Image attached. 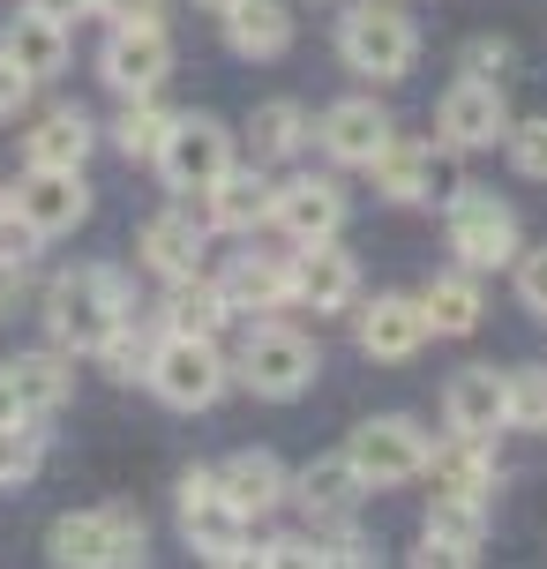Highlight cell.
Instances as JSON below:
<instances>
[{
  "label": "cell",
  "instance_id": "34",
  "mask_svg": "<svg viewBox=\"0 0 547 569\" xmlns=\"http://www.w3.org/2000/svg\"><path fill=\"white\" fill-rule=\"evenodd\" d=\"M38 465H46V427L16 412V420H0V487H23L38 480Z\"/></svg>",
  "mask_w": 547,
  "mask_h": 569
},
{
  "label": "cell",
  "instance_id": "46",
  "mask_svg": "<svg viewBox=\"0 0 547 569\" xmlns=\"http://www.w3.org/2000/svg\"><path fill=\"white\" fill-rule=\"evenodd\" d=\"M0 210H8V196H0Z\"/></svg>",
  "mask_w": 547,
  "mask_h": 569
},
{
  "label": "cell",
  "instance_id": "40",
  "mask_svg": "<svg viewBox=\"0 0 547 569\" xmlns=\"http://www.w3.org/2000/svg\"><path fill=\"white\" fill-rule=\"evenodd\" d=\"M90 16H106V23H166V0H90Z\"/></svg>",
  "mask_w": 547,
  "mask_h": 569
},
{
  "label": "cell",
  "instance_id": "42",
  "mask_svg": "<svg viewBox=\"0 0 547 569\" xmlns=\"http://www.w3.org/2000/svg\"><path fill=\"white\" fill-rule=\"evenodd\" d=\"M23 8H38V16H53V23H68V16H90V0H23Z\"/></svg>",
  "mask_w": 547,
  "mask_h": 569
},
{
  "label": "cell",
  "instance_id": "7",
  "mask_svg": "<svg viewBox=\"0 0 547 569\" xmlns=\"http://www.w3.org/2000/svg\"><path fill=\"white\" fill-rule=\"evenodd\" d=\"M450 256L465 270H503V262H518V210L488 188H450Z\"/></svg>",
  "mask_w": 547,
  "mask_h": 569
},
{
  "label": "cell",
  "instance_id": "29",
  "mask_svg": "<svg viewBox=\"0 0 547 569\" xmlns=\"http://www.w3.org/2000/svg\"><path fill=\"white\" fill-rule=\"evenodd\" d=\"M226 46L240 60H278L292 46V8L286 0H232L226 8Z\"/></svg>",
  "mask_w": 547,
  "mask_h": 569
},
{
  "label": "cell",
  "instance_id": "4",
  "mask_svg": "<svg viewBox=\"0 0 547 569\" xmlns=\"http://www.w3.org/2000/svg\"><path fill=\"white\" fill-rule=\"evenodd\" d=\"M143 382L158 390V405H173V412H210V405L226 398L232 368L218 360V338H188V330H166V338H150Z\"/></svg>",
  "mask_w": 547,
  "mask_h": 569
},
{
  "label": "cell",
  "instance_id": "19",
  "mask_svg": "<svg viewBox=\"0 0 547 569\" xmlns=\"http://www.w3.org/2000/svg\"><path fill=\"white\" fill-rule=\"evenodd\" d=\"M352 330H360V352H368V360H412V352L435 338L428 315H420V300H405V292H382V300H368Z\"/></svg>",
  "mask_w": 547,
  "mask_h": 569
},
{
  "label": "cell",
  "instance_id": "35",
  "mask_svg": "<svg viewBox=\"0 0 547 569\" xmlns=\"http://www.w3.org/2000/svg\"><path fill=\"white\" fill-rule=\"evenodd\" d=\"M510 427H547V368L510 375Z\"/></svg>",
  "mask_w": 547,
  "mask_h": 569
},
{
  "label": "cell",
  "instance_id": "28",
  "mask_svg": "<svg viewBox=\"0 0 547 569\" xmlns=\"http://www.w3.org/2000/svg\"><path fill=\"white\" fill-rule=\"evenodd\" d=\"M420 315H428L435 338H473L480 330V315H488V300H480V270H442V278H428V292H420Z\"/></svg>",
  "mask_w": 547,
  "mask_h": 569
},
{
  "label": "cell",
  "instance_id": "25",
  "mask_svg": "<svg viewBox=\"0 0 547 569\" xmlns=\"http://www.w3.org/2000/svg\"><path fill=\"white\" fill-rule=\"evenodd\" d=\"M136 256H143V270H158V278L173 284V278H196L210 248H202V226L188 210H158V218L136 232Z\"/></svg>",
  "mask_w": 547,
  "mask_h": 569
},
{
  "label": "cell",
  "instance_id": "11",
  "mask_svg": "<svg viewBox=\"0 0 547 569\" xmlns=\"http://www.w3.org/2000/svg\"><path fill=\"white\" fill-rule=\"evenodd\" d=\"M98 76L120 98H150V90L173 76V38H166V23H113L106 53H98Z\"/></svg>",
  "mask_w": 547,
  "mask_h": 569
},
{
  "label": "cell",
  "instance_id": "26",
  "mask_svg": "<svg viewBox=\"0 0 547 569\" xmlns=\"http://www.w3.org/2000/svg\"><path fill=\"white\" fill-rule=\"evenodd\" d=\"M8 375V390H16V405H23L30 420H46V412H60V405L76 398V352H23L16 368H0Z\"/></svg>",
  "mask_w": 547,
  "mask_h": 569
},
{
  "label": "cell",
  "instance_id": "17",
  "mask_svg": "<svg viewBox=\"0 0 547 569\" xmlns=\"http://www.w3.org/2000/svg\"><path fill=\"white\" fill-rule=\"evenodd\" d=\"M398 136V120L382 113L375 98H338L330 113L316 120V142L338 158V166H375V150Z\"/></svg>",
  "mask_w": 547,
  "mask_h": 569
},
{
  "label": "cell",
  "instance_id": "38",
  "mask_svg": "<svg viewBox=\"0 0 547 569\" xmlns=\"http://www.w3.org/2000/svg\"><path fill=\"white\" fill-rule=\"evenodd\" d=\"M503 68H510V38H473L458 53V76H480V83H503Z\"/></svg>",
  "mask_w": 547,
  "mask_h": 569
},
{
  "label": "cell",
  "instance_id": "43",
  "mask_svg": "<svg viewBox=\"0 0 547 569\" xmlns=\"http://www.w3.org/2000/svg\"><path fill=\"white\" fill-rule=\"evenodd\" d=\"M16 278H23V270H16V262L0 256V308H8V292H16Z\"/></svg>",
  "mask_w": 547,
  "mask_h": 569
},
{
  "label": "cell",
  "instance_id": "8",
  "mask_svg": "<svg viewBox=\"0 0 547 569\" xmlns=\"http://www.w3.org/2000/svg\"><path fill=\"white\" fill-rule=\"evenodd\" d=\"M180 532H188V547L196 555H210V562H256V547H248V517L226 502V487H218V472H180Z\"/></svg>",
  "mask_w": 547,
  "mask_h": 569
},
{
  "label": "cell",
  "instance_id": "36",
  "mask_svg": "<svg viewBox=\"0 0 547 569\" xmlns=\"http://www.w3.org/2000/svg\"><path fill=\"white\" fill-rule=\"evenodd\" d=\"M503 142H510V166H518L525 180H547V120H525V128L510 120Z\"/></svg>",
  "mask_w": 547,
  "mask_h": 569
},
{
  "label": "cell",
  "instance_id": "22",
  "mask_svg": "<svg viewBox=\"0 0 547 569\" xmlns=\"http://www.w3.org/2000/svg\"><path fill=\"white\" fill-rule=\"evenodd\" d=\"M0 60H8L16 76H30V83H53L60 68H68V23H53V16H38V8H23V16H8Z\"/></svg>",
  "mask_w": 547,
  "mask_h": 569
},
{
  "label": "cell",
  "instance_id": "24",
  "mask_svg": "<svg viewBox=\"0 0 547 569\" xmlns=\"http://www.w3.org/2000/svg\"><path fill=\"white\" fill-rule=\"evenodd\" d=\"M218 292L232 315H278L292 300V256H232Z\"/></svg>",
  "mask_w": 547,
  "mask_h": 569
},
{
  "label": "cell",
  "instance_id": "10",
  "mask_svg": "<svg viewBox=\"0 0 547 569\" xmlns=\"http://www.w3.org/2000/svg\"><path fill=\"white\" fill-rule=\"evenodd\" d=\"M435 136H442V150H495V142L510 136V98H503V83L458 76V83L442 90V106H435Z\"/></svg>",
  "mask_w": 547,
  "mask_h": 569
},
{
  "label": "cell",
  "instance_id": "23",
  "mask_svg": "<svg viewBox=\"0 0 547 569\" xmlns=\"http://www.w3.org/2000/svg\"><path fill=\"white\" fill-rule=\"evenodd\" d=\"M218 487H226L232 510L256 525V517H270V510L292 495V472H286L270 450H240V457H226V465H218Z\"/></svg>",
  "mask_w": 547,
  "mask_h": 569
},
{
  "label": "cell",
  "instance_id": "31",
  "mask_svg": "<svg viewBox=\"0 0 547 569\" xmlns=\"http://www.w3.org/2000/svg\"><path fill=\"white\" fill-rule=\"evenodd\" d=\"M158 315H166V330H188V338H218L232 308H226V292H218V284L196 270V278H173V292H166V308H158Z\"/></svg>",
  "mask_w": 547,
  "mask_h": 569
},
{
  "label": "cell",
  "instance_id": "2",
  "mask_svg": "<svg viewBox=\"0 0 547 569\" xmlns=\"http://www.w3.org/2000/svg\"><path fill=\"white\" fill-rule=\"evenodd\" d=\"M338 60L352 76H375V83H405L412 60H420V30L398 0H346L338 16Z\"/></svg>",
  "mask_w": 547,
  "mask_h": 569
},
{
  "label": "cell",
  "instance_id": "5",
  "mask_svg": "<svg viewBox=\"0 0 547 569\" xmlns=\"http://www.w3.org/2000/svg\"><path fill=\"white\" fill-rule=\"evenodd\" d=\"M316 375H322L316 338H300V330H286V322H256L248 345H240V382H248L256 398H270V405H292Z\"/></svg>",
  "mask_w": 547,
  "mask_h": 569
},
{
  "label": "cell",
  "instance_id": "9",
  "mask_svg": "<svg viewBox=\"0 0 547 569\" xmlns=\"http://www.w3.org/2000/svg\"><path fill=\"white\" fill-rule=\"evenodd\" d=\"M150 166L166 172V188H173V196H202V188H210V180L232 166V136H226V120H210V113L173 120Z\"/></svg>",
  "mask_w": 547,
  "mask_h": 569
},
{
  "label": "cell",
  "instance_id": "32",
  "mask_svg": "<svg viewBox=\"0 0 547 569\" xmlns=\"http://www.w3.org/2000/svg\"><path fill=\"white\" fill-rule=\"evenodd\" d=\"M166 128H173V113L158 106V90H150V98H120L113 150L128 158V166H150V158H158V142H166Z\"/></svg>",
  "mask_w": 547,
  "mask_h": 569
},
{
  "label": "cell",
  "instance_id": "37",
  "mask_svg": "<svg viewBox=\"0 0 547 569\" xmlns=\"http://www.w3.org/2000/svg\"><path fill=\"white\" fill-rule=\"evenodd\" d=\"M38 248H46V232L30 226V218H23V210H16V202H8V210H0V256H8V262H16V270H23V262L38 256Z\"/></svg>",
  "mask_w": 547,
  "mask_h": 569
},
{
  "label": "cell",
  "instance_id": "6",
  "mask_svg": "<svg viewBox=\"0 0 547 569\" xmlns=\"http://www.w3.org/2000/svg\"><path fill=\"white\" fill-rule=\"evenodd\" d=\"M428 450H435V435L412 412H382V420H360L352 427V442H346V457H352V472L368 480V495L375 487H405V480H420L428 472Z\"/></svg>",
  "mask_w": 547,
  "mask_h": 569
},
{
  "label": "cell",
  "instance_id": "45",
  "mask_svg": "<svg viewBox=\"0 0 547 569\" xmlns=\"http://www.w3.org/2000/svg\"><path fill=\"white\" fill-rule=\"evenodd\" d=\"M202 8H210V16H226V8H232V0H202Z\"/></svg>",
  "mask_w": 547,
  "mask_h": 569
},
{
  "label": "cell",
  "instance_id": "1",
  "mask_svg": "<svg viewBox=\"0 0 547 569\" xmlns=\"http://www.w3.org/2000/svg\"><path fill=\"white\" fill-rule=\"evenodd\" d=\"M120 322H136V300H128L113 262H83V270L53 278V292H46V338L60 352H98Z\"/></svg>",
  "mask_w": 547,
  "mask_h": 569
},
{
  "label": "cell",
  "instance_id": "21",
  "mask_svg": "<svg viewBox=\"0 0 547 569\" xmlns=\"http://www.w3.org/2000/svg\"><path fill=\"white\" fill-rule=\"evenodd\" d=\"M292 495H300V510L316 517V532H338V525H352V510H360V495H368V480L352 472V457H316L300 480H292Z\"/></svg>",
  "mask_w": 547,
  "mask_h": 569
},
{
  "label": "cell",
  "instance_id": "3",
  "mask_svg": "<svg viewBox=\"0 0 547 569\" xmlns=\"http://www.w3.org/2000/svg\"><path fill=\"white\" fill-rule=\"evenodd\" d=\"M46 555H53L60 569H136L150 555V532H143V517L128 510V502H106V510L53 517Z\"/></svg>",
  "mask_w": 547,
  "mask_h": 569
},
{
  "label": "cell",
  "instance_id": "15",
  "mask_svg": "<svg viewBox=\"0 0 547 569\" xmlns=\"http://www.w3.org/2000/svg\"><path fill=\"white\" fill-rule=\"evenodd\" d=\"M442 420L450 435H473V442H495L510 427V375L495 368H458L450 390H442Z\"/></svg>",
  "mask_w": 547,
  "mask_h": 569
},
{
  "label": "cell",
  "instance_id": "30",
  "mask_svg": "<svg viewBox=\"0 0 547 569\" xmlns=\"http://www.w3.org/2000/svg\"><path fill=\"white\" fill-rule=\"evenodd\" d=\"M90 142H98V128H90L83 106H53V113H46V120L23 136V158H30V166H68V172H83Z\"/></svg>",
  "mask_w": 547,
  "mask_h": 569
},
{
  "label": "cell",
  "instance_id": "39",
  "mask_svg": "<svg viewBox=\"0 0 547 569\" xmlns=\"http://www.w3.org/2000/svg\"><path fill=\"white\" fill-rule=\"evenodd\" d=\"M518 308L547 322V248H533V256L518 248Z\"/></svg>",
  "mask_w": 547,
  "mask_h": 569
},
{
  "label": "cell",
  "instance_id": "44",
  "mask_svg": "<svg viewBox=\"0 0 547 569\" xmlns=\"http://www.w3.org/2000/svg\"><path fill=\"white\" fill-rule=\"evenodd\" d=\"M23 405H16V390H8V375H0V420H16Z\"/></svg>",
  "mask_w": 547,
  "mask_h": 569
},
{
  "label": "cell",
  "instance_id": "12",
  "mask_svg": "<svg viewBox=\"0 0 547 569\" xmlns=\"http://www.w3.org/2000/svg\"><path fill=\"white\" fill-rule=\"evenodd\" d=\"M375 188L390 202H450V158L435 150V142H405V136H390L382 150H375Z\"/></svg>",
  "mask_w": 547,
  "mask_h": 569
},
{
  "label": "cell",
  "instance_id": "41",
  "mask_svg": "<svg viewBox=\"0 0 547 569\" xmlns=\"http://www.w3.org/2000/svg\"><path fill=\"white\" fill-rule=\"evenodd\" d=\"M30 98V76H16V68H8V60H0V120L16 113V106H23Z\"/></svg>",
  "mask_w": 547,
  "mask_h": 569
},
{
  "label": "cell",
  "instance_id": "33",
  "mask_svg": "<svg viewBox=\"0 0 547 569\" xmlns=\"http://www.w3.org/2000/svg\"><path fill=\"white\" fill-rule=\"evenodd\" d=\"M248 142H256V166H278V158H292V150L308 142V113H300L292 98H270V106H256V120H248Z\"/></svg>",
  "mask_w": 547,
  "mask_h": 569
},
{
  "label": "cell",
  "instance_id": "27",
  "mask_svg": "<svg viewBox=\"0 0 547 569\" xmlns=\"http://www.w3.org/2000/svg\"><path fill=\"white\" fill-rule=\"evenodd\" d=\"M435 495H465V502H488L495 495V450L488 442H473V435H450V442H435L428 450V472Z\"/></svg>",
  "mask_w": 547,
  "mask_h": 569
},
{
  "label": "cell",
  "instance_id": "16",
  "mask_svg": "<svg viewBox=\"0 0 547 569\" xmlns=\"http://www.w3.org/2000/svg\"><path fill=\"white\" fill-rule=\"evenodd\" d=\"M292 300L316 315H338L360 300V262L338 248V240H308V248H292Z\"/></svg>",
  "mask_w": 547,
  "mask_h": 569
},
{
  "label": "cell",
  "instance_id": "18",
  "mask_svg": "<svg viewBox=\"0 0 547 569\" xmlns=\"http://www.w3.org/2000/svg\"><path fill=\"white\" fill-rule=\"evenodd\" d=\"M488 547V502H465V495H435L428 525H420V562H480Z\"/></svg>",
  "mask_w": 547,
  "mask_h": 569
},
{
  "label": "cell",
  "instance_id": "20",
  "mask_svg": "<svg viewBox=\"0 0 547 569\" xmlns=\"http://www.w3.org/2000/svg\"><path fill=\"white\" fill-rule=\"evenodd\" d=\"M270 180H262V166H226L210 188H202V226H218V232H256L270 226Z\"/></svg>",
  "mask_w": 547,
  "mask_h": 569
},
{
  "label": "cell",
  "instance_id": "14",
  "mask_svg": "<svg viewBox=\"0 0 547 569\" xmlns=\"http://www.w3.org/2000/svg\"><path fill=\"white\" fill-rule=\"evenodd\" d=\"M8 202H16L46 240H60V232H76L90 218V180H83V172H68V166H30L23 188H16Z\"/></svg>",
  "mask_w": 547,
  "mask_h": 569
},
{
  "label": "cell",
  "instance_id": "13",
  "mask_svg": "<svg viewBox=\"0 0 547 569\" xmlns=\"http://www.w3.org/2000/svg\"><path fill=\"white\" fill-rule=\"evenodd\" d=\"M270 226L286 232L292 248H308V240H338V226H346V188H338V180H316V172H300V180H286V188L270 196Z\"/></svg>",
  "mask_w": 547,
  "mask_h": 569
}]
</instances>
